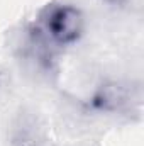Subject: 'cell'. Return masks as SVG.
<instances>
[{
	"label": "cell",
	"mask_w": 144,
	"mask_h": 146,
	"mask_svg": "<svg viewBox=\"0 0 144 146\" xmlns=\"http://www.w3.org/2000/svg\"><path fill=\"white\" fill-rule=\"evenodd\" d=\"M42 31L54 46H71L85 31V15L70 3L54 5L44 17Z\"/></svg>",
	"instance_id": "cell-1"
},
{
	"label": "cell",
	"mask_w": 144,
	"mask_h": 146,
	"mask_svg": "<svg viewBox=\"0 0 144 146\" xmlns=\"http://www.w3.org/2000/svg\"><path fill=\"white\" fill-rule=\"evenodd\" d=\"M131 99L129 88L115 80H107L104 83H100L92 97H90V107L97 112H104V114H114L119 112Z\"/></svg>",
	"instance_id": "cell-2"
},
{
	"label": "cell",
	"mask_w": 144,
	"mask_h": 146,
	"mask_svg": "<svg viewBox=\"0 0 144 146\" xmlns=\"http://www.w3.org/2000/svg\"><path fill=\"white\" fill-rule=\"evenodd\" d=\"M14 143H15V146H49L37 131H32L29 127H22L17 133Z\"/></svg>",
	"instance_id": "cell-3"
},
{
	"label": "cell",
	"mask_w": 144,
	"mask_h": 146,
	"mask_svg": "<svg viewBox=\"0 0 144 146\" xmlns=\"http://www.w3.org/2000/svg\"><path fill=\"white\" fill-rule=\"evenodd\" d=\"M102 2H105L112 7H122L124 3H127V0H102Z\"/></svg>",
	"instance_id": "cell-4"
}]
</instances>
